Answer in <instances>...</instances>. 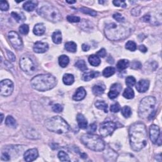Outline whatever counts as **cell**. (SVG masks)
I'll return each mask as SVG.
<instances>
[{"label":"cell","mask_w":162,"mask_h":162,"mask_svg":"<svg viewBox=\"0 0 162 162\" xmlns=\"http://www.w3.org/2000/svg\"><path fill=\"white\" fill-rule=\"evenodd\" d=\"M49 49L48 44L46 43L38 41L34 45L33 49L35 53H43L47 51Z\"/></svg>","instance_id":"obj_15"},{"label":"cell","mask_w":162,"mask_h":162,"mask_svg":"<svg viewBox=\"0 0 162 162\" xmlns=\"http://www.w3.org/2000/svg\"><path fill=\"white\" fill-rule=\"evenodd\" d=\"M82 50L84 51H88L89 50L90 47L86 44H83L82 46Z\"/></svg>","instance_id":"obj_56"},{"label":"cell","mask_w":162,"mask_h":162,"mask_svg":"<svg viewBox=\"0 0 162 162\" xmlns=\"http://www.w3.org/2000/svg\"><path fill=\"white\" fill-rule=\"evenodd\" d=\"M131 29L129 27L111 23L106 25L105 34L106 37L111 41H120L129 36Z\"/></svg>","instance_id":"obj_3"},{"label":"cell","mask_w":162,"mask_h":162,"mask_svg":"<svg viewBox=\"0 0 162 162\" xmlns=\"http://www.w3.org/2000/svg\"><path fill=\"white\" fill-rule=\"evenodd\" d=\"M88 61L89 64L94 67H98L101 64L100 58L96 55H91V56H89Z\"/></svg>","instance_id":"obj_24"},{"label":"cell","mask_w":162,"mask_h":162,"mask_svg":"<svg viewBox=\"0 0 162 162\" xmlns=\"http://www.w3.org/2000/svg\"><path fill=\"white\" fill-rule=\"evenodd\" d=\"M58 157L61 161H70V157L68 154L64 151H59L58 154Z\"/></svg>","instance_id":"obj_38"},{"label":"cell","mask_w":162,"mask_h":162,"mask_svg":"<svg viewBox=\"0 0 162 162\" xmlns=\"http://www.w3.org/2000/svg\"><path fill=\"white\" fill-rule=\"evenodd\" d=\"M38 12L44 19L53 23L58 22L61 20V15L60 11L53 6H43L39 9Z\"/></svg>","instance_id":"obj_7"},{"label":"cell","mask_w":162,"mask_h":162,"mask_svg":"<svg viewBox=\"0 0 162 162\" xmlns=\"http://www.w3.org/2000/svg\"><path fill=\"white\" fill-rule=\"evenodd\" d=\"M11 15L13 19H14L17 22H19V23L24 22V20L25 19V17L23 15H22L21 14H19V13L17 12H12Z\"/></svg>","instance_id":"obj_39"},{"label":"cell","mask_w":162,"mask_h":162,"mask_svg":"<svg viewBox=\"0 0 162 162\" xmlns=\"http://www.w3.org/2000/svg\"><path fill=\"white\" fill-rule=\"evenodd\" d=\"M20 67L25 73L28 75H33L36 70V67L33 60L27 56H24L21 58Z\"/></svg>","instance_id":"obj_8"},{"label":"cell","mask_w":162,"mask_h":162,"mask_svg":"<svg viewBox=\"0 0 162 162\" xmlns=\"http://www.w3.org/2000/svg\"><path fill=\"white\" fill-rule=\"evenodd\" d=\"M136 80L133 76H129L125 79V84L129 88H131L136 84Z\"/></svg>","instance_id":"obj_41"},{"label":"cell","mask_w":162,"mask_h":162,"mask_svg":"<svg viewBox=\"0 0 162 162\" xmlns=\"http://www.w3.org/2000/svg\"><path fill=\"white\" fill-rule=\"evenodd\" d=\"M52 40L54 43L60 44L62 41V35L61 33L60 30H56L52 34Z\"/></svg>","instance_id":"obj_25"},{"label":"cell","mask_w":162,"mask_h":162,"mask_svg":"<svg viewBox=\"0 0 162 162\" xmlns=\"http://www.w3.org/2000/svg\"><path fill=\"white\" fill-rule=\"evenodd\" d=\"M7 56H8V59L10 60V61H12V62L15 61L16 60V57L14 54L10 51H7Z\"/></svg>","instance_id":"obj_51"},{"label":"cell","mask_w":162,"mask_h":162,"mask_svg":"<svg viewBox=\"0 0 162 162\" xmlns=\"http://www.w3.org/2000/svg\"><path fill=\"white\" fill-rule=\"evenodd\" d=\"M156 100L153 96H147L144 98L139 106L138 115L142 119H151L153 114L155 112V108Z\"/></svg>","instance_id":"obj_5"},{"label":"cell","mask_w":162,"mask_h":162,"mask_svg":"<svg viewBox=\"0 0 162 162\" xmlns=\"http://www.w3.org/2000/svg\"><path fill=\"white\" fill-rule=\"evenodd\" d=\"M81 141L89 149L94 151H102L105 148V143L97 135L85 134L81 137Z\"/></svg>","instance_id":"obj_6"},{"label":"cell","mask_w":162,"mask_h":162,"mask_svg":"<svg viewBox=\"0 0 162 162\" xmlns=\"http://www.w3.org/2000/svg\"><path fill=\"white\" fill-rule=\"evenodd\" d=\"M129 66V61L127 60H120L117 64H116V67L119 70H125L127 68V67Z\"/></svg>","instance_id":"obj_30"},{"label":"cell","mask_w":162,"mask_h":162,"mask_svg":"<svg viewBox=\"0 0 162 162\" xmlns=\"http://www.w3.org/2000/svg\"><path fill=\"white\" fill-rule=\"evenodd\" d=\"M77 121L79 127L82 129H85L88 127V121L85 116L81 114H79L77 116Z\"/></svg>","instance_id":"obj_20"},{"label":"cell","mask_w":162,"mask_h":162,"mask_svg":"<svg viewBox=\"0 0 162 162\" xmlns=\"http://www.w3.org/2000/svg\"><path fill=\"white\" fill-rule=\"evenodd\" d=\"M130 145L134 151H139L147 145V130L145 125L141 122L132 124L129 130Z\"/></svg>","instance_id":"obj_1"},{"label":"cell","mask_w":162,"mask_h":162,"mask_svg":"<svg viewBox=\"0 0 162 162\" xmlns=\"http://www.w3.org/2000/svg\"><path fill=\"white\" fill-rule=\"evenodd\" d=\"M3 119V114H1V123H2Z\"/></svg>","instance_id":"obj_59"},{"label":"cell","mask_w":162,"mask_h":162,"mask_svg":"<svg viewBox=\"0 0 162 162\" xmlns=\"http://www.w3.org/2000/svg\"><path fill=\"white\" fill-rule=\"evenodd\" d=\"M97 129V126L95 124H92L89 126V130L93 132H95Z\"/></svg>","instance_id":"obj_55"},{"label":"cell","mask_w":162,"mask_h":162,"mask_svg":"<svg viewBox=\"0 0 162 162\" xmlns=\"http://www.w3.org/2000/svg\"><path fill=\"white\" fill-rule=\"evenodd\" d=\"M95 106L97 108L104 111L105 113H108V105L104 101H97Z\"/></svg>","instance_id":"obj_33"},{"label":"cell","mask_w":162,"mask_h":162,"mask_svg":"<svg viewBox=\"0 0 162 162\" xmlns=\"http://www.w3.org/2000/svg\"><path fill=\"white\" fill-rule=\"evenodd\" d=\"M113 17L116 21L119 22V23H124L125 22V18L121 14H120V13H115Z\"/></svg>","instance_id":"obj_44"},{"label":"cell","mask_w":162,"mask_h":162,"mask_svg":"<svg viewBox=\"0 0 162 162\" xmlns=\"http://www.w3.org/2000/svg\"><path fill=\"white\" fill-rule=\"evenodd\" d=\"M5 124L8 126V127L14 128V129L16 128L17 126L16 120L13 118L12 116H10V115H8L6 118Z\"/></svg>","instance_id":"obj_27"},{"label":"cell","mask_w":162,"mask_h":162,"mask_svg":"<svg viewBox=\"0 0 162 162\" xmlns=\"http://www.w3.org/2000/svg\"><path fill=\"white\" fill-rule=\"evenodd\" d=\"M113 3L115 6L122 7V8H125L127 7V4L124 1H119V0H115V1H113Z\"/></svg>","instance_id":"obj_48"},{"label":"cell","mask_w":162,"mask_h":162,"mask_svg":"<svg viewBox=\"0 0 162 162\" xmlns=\"http://www.w3.org/2000/svg\"><path fill=\"white\" fill-rule=\"evenodd\" d=\"M75 65L76 67H77V68L81 71L85 72L88 70V67H87L86 64H85L84 60H78L77 62L75 63Z\"/></svg>","instance_id":"obj_35"},{"label":"cell","mask_w":162,"mask_h":162,"mask_svg":"<svg viewBox=\"0 0 162 162\" xmlns=\"http://www.w3.org/2000/svg\"><path fill=\"white\" fill-rule=\"evenodd\" d=\"M27 133L26 134V136L27 137H28L29 139H38L39 138V134L35 131V130H33V129H30L29 130H26Z\"/></svg>","instance_id":"obj_37"},{"label":"cell","mask_w":162,"mask_h":162,"mask_svg":"<svg viewBox=\"0 0 162 162\" xmlns=\"http://www.w3.org/2000/svg\"><path fill=\"white\" fill-rule=\"evenodd\" d=\"M122 89V85L120 84H114L110 88V92L108 94V96L110 99L114 100V99H115L116 98L118 97Z\"/></svg>","instance_id":"obj_13"},{"label":"cell","mask_w":162,"mask_h":162,"mask_svg":"<svg viewBox=\"0 0 162 162\" xmlns=\"http://www.w3.org/2000/svg\"><path fill=\"white\" fill-rule=\"evenodd\" d=\"M123 96L128 100H131L134 97V92L131 88H126L123 93Z\"/></svg>","instance_id":"obj_31"},{"label":"cell","mask_w":162,"mask_h":162,"mask_svg":"<svg viewBox=\"0 0 162 162\" xmlns=\"http://www.w3.org/2000/svg\"><path fill=\"white\" fill-rule=\"evenodd\" d=\"M111 111L113 112V113H117L120 110V106L119 105V103H115V104L112 105L110 108Z\"/></svg>","instance_id":"obj_49"},{"label":"cell","mask_w":162,"mask_h":162,"mask_svg":"<svg viewBox=\"0 0 162 162\" xmlns=\"http://www.w3.org/2000/svg\"><path fill=\"white\" fill-rule=\"evenodd\" d=\"M116 128L117 125L114 122H105L100 125V133L102 137H108L111 136Z\"/></svg>","instance_id":"obj_9"},{"label":"cell","mask_w":162,"mask_h":162,"mask_svg":"<svg viewBox=\"0 0 162 162\" xmlns=\"http://www.w3.org/2000/svg\"><path fill=\"white\" fill-rule=\"evenodd\" d=\"M8 38L13 47L17 50H20L23 48V42L22 38L17 33L10 31L8 34Z\"/></svg>","instance_id":"obj_10"},{"label":"cell","mask_w":162,"mask_h":162,"mask_svg":"<svg viewBox=\"0 0 162 162\" xmlns=\"http://www.w3.org/2000/svg\"><path fill=\"white\" fill-rule=\"evenodd\" d=\"M115 73V68L112 67H106V69H104L103 71V75L105 77H110L111 76L113 75Z\"/></svg>","instance_id":"obj_32"},{"label":"cell","mask_w":162,"mask_h":162,"mask_svg":"<svg viewBox=\"0 0 162 162\" xmlns=\"http://www.w3.org/2000/svg\"><path fill=\"white\" fill-rule=\"evenodd\" d=\"M53 111L55 113H60L64 110V108L60 104H55L53 106Z\"/></svg>","instance_id":"obj_46"},{"label":"cell","mask_w":162,"mask_h":162,"mask_svg":"<svg viewBox=\"0 0 162 162\" xmlns=\"http://www.w3.org/2000/svg\"><path fill=\"white\" fill-rule=\"evenodd\" d=\"M19 31L22 34H24V35L27 34L29 33V25L27 24H23V25H20L19 27Z\"/></svg>","instance_id":"obj_42"},{"label":"cell","mask_w":162,"mask_h":162,"mask_svg":"<svg viewBox=\"0 0 162 162\" xmlns=\"http://www.w3.org/2000/svg\"><path fill=\"white\" fill-rule=\"evenodd\" d=\"M0 9L2 11H7L9 9V4L7 1H0Z\"/></svg>","instance_id":"obj_45"},{"label":"cell","mask_w":162,"mask_h":162,"mask_svg":"<svg viewBox=\"0 0 162 162\" xmlns=\"http://www.w3.org/2000/svg\"><path fill=\"white\" fill-rule=\"evenodd\" d=\"M141 8L140 7H137L134 8L132 11H131V13L133 16H139V15L141 14Z\"/></svg>","instance_id":"obj_47"},{"label":"cell","mask_w":162,"mask_h":162,"mask_svg":"<svg viewBox=\"0 0 162 162\" xmlns=\"http://www.w3.org/2000/svg\"><path fill=\"white\" fill-rule=\"evenodd\" d=\"M79 10H80V12L84 13V14L89 15L93 16V17L97 15V12H95L93 10H91V9H90L89 8L82 7V8H80Z\"/></svg>","instance_id":"obj_34"},{"label":"cell","mask_w":162,"mask_h":162,"mask_svg":"<svg viewBox=\"0 0 162 162\" xmlns=\"http://www.w3.org/2000/svg\"><path fill=\"white\" fill-rule=\"evenodd\" d=\"M142 67V64L139 61H135L132 63L131 69H139Z\"/></svg>","instance_id":"obj_50"},{"label":"cell","mask_w":162,"mask_h":162,"mask_svg":"<svg viewBox=\"0 0 162 162\" xmlns=\"http://www.w3.org/2000/svg\"><path fill=\"white\" fill-rule=\"evenodd\" d=\"M38 6V2L35 1H26L23 5V8L27 12H33Z\"/></svg>","instance_id":"obj_21"},{"label":"cell","mask_w":162,"mask_h":162,"mask_svg":"<svg viewBox=\"0 0 162 162\" xmlns=\"http://www.w3.org/2000/svg\"><path fill=\"white\" fill-rule=\"evenodd\" d=\"M57 84L56 79L51 74H40L30 80L32 88L38 91H46L55 88Z\"/></svg>","instance_id":"obj_2"},{"label":"cell","mask_w":162,"mask_h":162,"mask_svg":"<svg viewBox=\"0 0 162 162\" xmlns=\"http://www.w3.org/2000/svg\"><path fill=\"white\" fill-rule=\"evenodd\" d=\"M44 125L49 131L56 134L67 133L70 130L68 123L60 116H55L48 119L44 122Z\"/></svg>","instance_id":"obj_4"},{"label":"cell","mask_w":162,"mask_h":162,"mask_svg":"<svg viewBox=\"0 0 162 162\" xmlns=\"http://www.w3.org/2000/svg\"><path fill=\"white\" fill-rule=\"evenodd\" d=\"M122 114L125 118H129L132 115L131 108L128 106H125L122 109Z\"/></svg>","instance_id":"obj_36"},{"label":"cell","mask_w":162,"mask_h":162,"mask_svg":"<svg viewBox=\"0 0 162 162\" xmlns=\"http://www.w3.org/2000/svg\"><path fill=\"white\" fill-rule=\"evenodd\" d=\"M65 48L67 51L71 53H75L77 51V44L73 41L67 42L65 44Z\"/></svg>","instance_id":"obj_28"},{"label":"cell","mask_w":162,"mask_h":162,"mask_svg":"<svg viewBox=\"0 0 162 162\" xmlns=\"http://www.w3.org/2000/svg\"><path fill=\"white\" fill-rule=\"evenodd\" d=\"M63 82L67 85H72L74 82V76L70 74H66L63 77Z\"/></svg>","instance_id":"obj_26"},{"label":"cell","mask_w":162,"mask_h":162,"mask_svg":"<svg viewBox=\"0 0 162 162\" xmlns=\"http://www.w3.org/2000/svg\"><path fill=\"white\" fill-rule=\"evenodd\" d=\"M0 87H1L0 94L3 96H9L11 95L13 91L14 85L11 80L5 79L1 81V84H0Z\"/></svg>","instance_id":"obj_11"},{"label":"cell","mask_w":162,"mask_h":162,"mask_svg":"<svg viewBox=\"0 0 162 162\" xmlns=\"http://www.w3.org/2000/svg\"><path fill=\"white\" fill-rule=\"evenodd\" d=\"M150 137L153 143L157 144L158 139L161 138L160 130L158 125H151L150 127Z\"/></svg>","instance_id":"obj_12"},{"label":"cell","mask_w":162,"mask_h":162,"mask_svg":"<svg viewBox=\"0 0 162 162\" xmlns=\"http://www.w3.org/2000/svg\"><path fill=\"white\" fill-rule=\"evenodd\" d=\"M80 156L82 157V158H87V155H85V153H82V154H80Z\"/></svg>","instance_id":"obj_57"},{"label":"cell","mask_w":162,"mask_h":162,"mask_svg":"<svg viewBox=\"0 0 162 162\" xmlns=\"http://www.w3.org/2000/svg\"><path fill=\"white\" fill-rule=\"evenodd\" d=\"M139 51H141L142 53H146L148 51V48L144 44L140 45V46H139Z\"/></svg>","instance_id":"obj_54"},{"label":"cell","mask_w":162,"mask_h":162,"mask_svg":"<svg viewBox=\"0 0 162 162\" xmlns=\"http://www.w3.org/2000/svg\"><path fill=\"white\" fill-rule=\"evenodd\" d=\"M46 31V27L43 24H37L34 26L33 29V33L36 35H42Z\"/></svg>","instance_id":"obj_22"},{"label":"cell","mask_w":162,"mask_h":162,"mask_svg":"<svg viewBox=\"0 0 162 162\" xmlns=\"http://www.w3.org/2000/svg\"><path fill=\"white\" fill-rule=\"evenodd\" d=\"M10 159V156L8 155V153H3L2 156H1V160H4V161H8Z\"/></svg>","instance_id":"obj_53"},{"label":"cell","mask_w":162,"mask_h":162,"mask_svg":"<svg viewBox=\"0 0 162 162\" xmlns=\"http://www.w3.org/2000/svg\"><path fill=\"white\" fill-rule=\"evenodd\" d=\"M96 55L98 56L99 57H101V58L105 57V56L106 55V51L105 50V49H104V48L101 49L100 51L97 52Z\"/></svg>","instance_id":"obj_52"},{"label":"cell","mask_w":162,"mask_h":162,"mask_svg":"<svg viewBox=\"0 0 162 162\" xmlns=\"http://www.w3.org/2000/svg\"><path fill=\"white\" fill-rule=\"evenodd\" d=\"M104 156L105 158L106 161H115L117 158L118 155L113 150L108 149L107 150L106 152H105L104 153Z\"/></svg>","instance_id":"obj_19"},{"label":"cell","mask_w":162,"mask_h":162,"mask_svg":"<svg viewBox=\"0 0 162 162\" xmlns=\"http://www.w3.org/2000/svg\"><path fill=\"white\" fill-rule=\"evenodd\" d=\"M67 19L69 22H72V23H77V22H79L80 21V17L74 15L67 16Z\"/></svg>","instance_id":"obj_43"},{"label":"cell","mask_w":162,"mask_h":162,"mask_svg":"<svg viewBox=\"0 0 162 162\" xmlns=\"http://www.w3.org/2000/svg\"><path fill=\"white\" fill-rule=\"evenodd\" d=\"M100 73L99 72L96 71H91L89 72H87L84 74L82 75V80L84 81H89L91 79L98 77L99 75H100Z\"/></svg>","instance_id":"obj_23"},{"label":"cell","mask_w":162,"mask_h":162,"mask_svg":"<svg viewBox=\"0 0 162 162\" xmlns=\"http://www.w3.org/2000/svg\"><path fill=\"white\" fill-rule=\"evenodd\" d=\"M69 58L65 55H61L58 58V63H59L60 66L63 67V68H65L69 65Z\"/></svg>","instance_id":"obj_29"},{"label":"cell","mask_w":162,"mask_h":162,"mask_svg":"<svg viewBox=\"0 0 162 162\" xmlns=\"http://www.w3.org/2000/svg\"><path fill=\"white\" fill-rule=\"evenodd\" d=\"M150 87V82L148 80L141 79L136 84L137 91L140 93L146 92Z\"/></svg>","instance_id":"obj_16"},{"label":"cell","mask_w":162,"mask_h":162,"mask_svg":"<svg viewBox=\"0 0 162 162\" xmlns=\"http://www.w3.org/2000/svg\"><path fill=\"white\" fill-rule=\"evenodd\" d=\"M38 151L35 148L28 150L25 152L24 155V160L27 162H31L34 161L38 157Z\"/></svg>","instance_id":"obj_14"},{"label":"cell","mask_w":162,"mask_h":162,"mask_svg":"<svg viewBox=\"0 0 162 162\" xmlns=\"http://www.w3.org/2000/svg\"><path fill=\"white\" fill-rule=\"evenodd\" d=\"M125 48L130 51H135L137 49V45L134 41H129L125 44Z\"/></svg>","instance_id":"obj_40"},{"label":"cell","mask_w":162,"mask_h":162,"mask_svg":"<svg viewBox=\"0 0 162 162\" xmlns=\"http://www.w3.org/2000/svg\"><path fill=\"white\" fill-rule=\"evenodd\" d=\"M106 88L105 85L103 84H98L94 85L93 88V93L96 96H100L104 93Z\"/></svg>","instance_id":"obj_18"},{"label":"cell","mask_w":162,"mask_h":162,"mask_svg":"<svg viewBox=\"0 0 162 162\" xmlns=\"http://www.w3.org/2000/svg\"><path fill=\"white\" fill-rule=\"evenodd\" d=\"M86 96V91L84 88L80 87L79 88L75 94L73 95V100L77 101L82 100Z\"/></svg>","instance_id":"obj_17"},{"label":"cell","mask_w":162,"mask_h":162,"mask_svg":"<svg viewBox=\"0 0 162 162\" xmlns=\"http://www.w3.org/2000/svg\"><path fill=\"white\" fill-rule=\"evenodd\" d=\"M67 3H68L69 4H73L76 3V1H67Z\"/></svg>","instance_id":"obj_58"}]
</instances>
